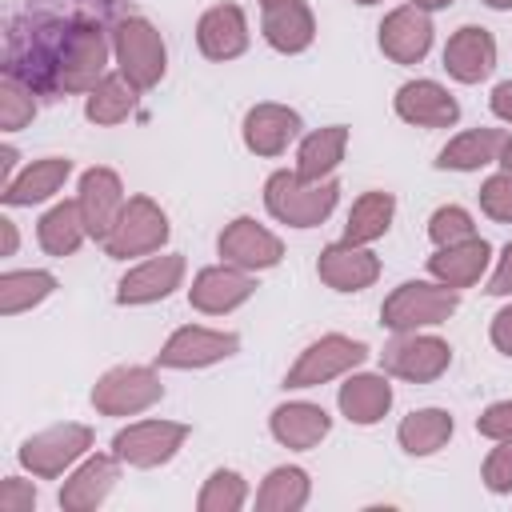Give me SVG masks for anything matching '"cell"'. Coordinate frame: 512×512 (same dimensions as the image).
Wrapping results in <instances>:
<instances>
[{"instance_id":"obj_1","label":"cell","mask_w":512,"mask_h":512,"mask_svg":"<svg viewBox=\"0 0 512 512\" xmlns=\"http://www.w3.org/2000/svg\"><path fill=\"white\" fill-rule=\"evenodd\" d=\"M336 192H340L336 180H324L320 184V180H300L296 172H276L268 180L264 200H268V212L276 220L296 224V228H312V224H320L332 212Z\"/></svg>"},{"instance_id":"obj_2","label":"cell","mask_w":512,"mask_h":512,"mask_svg":"<svg viewBox=\"0 0 512 512\" xmlns=\"http://www.w3.org/2000/svg\"><path fill=\"white\" fill-rule=\"evenodd\" d=\"M104 56H108V40H104L100 24L72 20L60 40V56H56V88H64V92L96 88V80L104 72Z\"/></svg>"},{"instance_id":"obj_3","label":"cell","mask_w":512,"mask_h":512,"mask_svg":"<svg viewBox=\"0 0 512 512\" xmlns=\"http://www.w3.org/2000/svg\"><path fill=\"white\" fill-rule=\"evenodd\" d=\"M112 44H116L120 72H124L136 88H152V84L164 76V44H160V32H156L148 20H140V16L116 20Z\"/></svg>"},{"instance_id":"obj_4","label":"cell","mask_w":512,"mask_h":512,"mask_svg":"<svg viewBox=\"0 0 512 512\" xmlns=\"http://www.w3.org/2000/svg\"><path fill=\"white\" fill-rule=\"evenodd\" d=\"M164 236H168L164 212L148 196H132L124 204L120 220L112 224V232L104 236V248H108V256H140V252L160 248Z\"/></svg>"},{"instance_id":"obj_5","label":"cell","mask_w":512,"mask_h":512,"mask_svg":"<svg viewBox=\"0 0 512 512\" xmlns=\"http://www.w3.org/2000/svg\"><path fill=\"white\" fill-rule=\"evenodd\" d=\"M456 312V292L452 288H432V284H400L384 300V324L396 332H408L416 324H440Z\"/></svg>"},{"instance_id":"obj_6","label":"cell","mask_w":512,"mask_h":512,"mask_svg":"<svg viewBox=\"0 0 512 512\" xmlns=\"http://www.w3.org/2000/svg\"><path fill=\"white\" fill-rule=\"evenodd\" d=\"M160 400V380L148 368H112L96 388H92V404L108 416H124V412H140L148 404Z\"/></svg>"},{"instance_id":"obj_7","label":"cell","mask_w":512,"mask_h":512,"mask_svg":"<svg viewBox=\"0 0 512 512\" xmlns=\"http://www.w3.org/2000/svg\"><path fill=\"white\" fill-rule=\"evenodd\" d=\"M368 356V348L360 340H348V336H324L320 344H312L300 364L288 372V388H312V384H324L328 376H340L344 368L360 364Z\"/></svg>"},{"instance_id":"obj_8","label":"cell","mask_w":512,"mask_h":512,"mask_svg":"<svg viewBox=\"0 0 512 512\" xmlns=\"http://www.w3.org/2000/svg\"><path fill=\"white\" fill-rule=\"evenodd\" d=\"M88 444H92V432H88L84 424H56V428L32 436V440L20 448V460H24L36 476H56V472H64V464H72Z\"/></svg>"},{"instance_id":"obj_9","label":"cell","mask_w":512,"mask_h":512,"mask_svg":"<svg viewBox=\"0 0 512 512\" xmlns=\"http://www.w3.org/2000/svg\"><path fill=\"white\" fill-rule=\"evenodd\" d=\"M184 436H188V428H184V424L144 420V424H132L128 432H120V436H116V456H120V460H128V464L148 468V464L168 460V456L180 448V440H184Z\"/></svg>"},{"instance_id":"obj_10","label":"cell","mask_w":512,"mask_h":512,"mask_svg":"<svg viewBox=\"0 0 512 512\" xmlns=\"http://www.w3.org/2000/svg\"><path fill=\"white\" fill-rule=\"evenodd\" d=\"M380 356H384V368L404 380H436L448 368V344L432 336H400Z\"/></svg>"},{"instance_id":"obj_11","label":"cell","mask_w":512,"mask_h":512,"mask_svg":"<svg viewBox=\"0 0 512 512\" xmlns=\"http://www.w3.org/2000/svg\"><path fill=\"white\" fill-rule=\"evenodd\" d=\"M80 212H84L88 236L104 240V236L112 232V224H116L120 212H124V196H120L116 172H108V168L84 172V184H80Z\"/></svg>"},{"instance_id":"obj_12","label":"cell","mask_w":512,"mask_h":512,"mask_svg":"<svg viewBox=\"0 0 512 512\" xmlns=\"http://www.w3.org/2000/svg\"><path fill=\"white\" fill-rule=\"evenodd\" d=\"M432 44V24L428 16L408 4V8H396L384 24H380V48L396 60V64H416Z\"/></svg>"},{"instance_id":"obj_13","label":"cell","mask_w":512,"mask_h":512,"mask_svg":"<svg viewBox=\"0 0 512 512\" xmlns=\"http://www.w3.org/2000/svg\"><path fill=\"white\" fill-rule=\"evenodd\" d=\"M220 256L236 268H272L280 260V240L264 232L256 220H232L220 232Z\"/></svg>"},{"instance_id":"obj_14","label":"cell","mask_w":512,"mask_h":512,"mask_svg":"<svg viewBox=\"0 0 512 512\" xmlns=\"http://www.w3.org/2000/svg\"><path fill=\"white\" fill-rule=\"evenodd\" d=\"M236 352V336L232 332H208V328H180L164 352H160V364L168 368H196V364H212L220 356Z\"/></svg>"},{"instance_id":"obj_15","label":"cell","mask_w":512,"mask_h":512,"mask_svg":"<svg viewBox=\"0 0 512 512\" xmlns=\"http://www.w3.org/2000/svg\"><path fill=\"white\" fill-rule=\"evenodd\" d=\"M320 280L340 288V292H356V288H368L380 272V260L364 248H352V244H332L320 252Z\"/></svg>"},{"instance_id":"obj_16","label":"cell","mask_w":512,"mask_h":512,"mask_svg":"<svg viewBox=\"0 0 512 512\" xmlns=\"http://www.w3.org/2000/svg\"><path fill=\"white\" fill-rule=\"evenodd\" d=\"M196 40L204 48V56L212 60H232L244 52L248 44V28H244V12L236 4H220L212 12L200 16V28H196Z\"/></svg>"},{"instance_id":"obj_17","label":"cell","mask_w":512,"mask_h":512,"mask_svg":"<svg viewBox=\"0 0 512 512\" xmlns=\"http://www.w3.org/2000/svg\"><path fill=\"white\" fill-rule=\"evenodd\" d=\"M492 64H496V44L484 28H460L444 48V68L464 84L484 80L492 72Z\"/></svg>"},{"instance_id":"obj_18","label":"cell","mask_w":512,"mask_h":512,"mask_svg":"<svg viewBox=\"0 0 512 512\" xmlns=\"http://www.w3.org/2000/svg\"><path fill=\"white\" fill-rule=\"evenodd\" d=\"M396 112L412 124H424V128H448L456 120V100L432 84V80H416V84H404L400 96H396Z\"/></svg>"},{"instance_id":"obj_19","label":"cell","mask_w":512,"mask_h":512,"mask_svg":"<svg viewBox=\"0 0 512 512\" xmlns=\"http://www.w3.org/2000/svg\"><path fill=\"white\" fill-rule=\"evenodd\" d=\"M300 132V116L280 104H256L244 120V140L260 156H276L288 148V140Z\"/></svg>"},{"instance_id":"obj_20","label":"cell","mask_w":512,"mask_h":512,"mask_svg":"<svg viewBox=\"0 0 512 512\" xmlns=\"http://www.w3.org/2000/svg\"><path fill=\"white\" fill-rule=\"evenodd\" d=\"M184 276V260L180 256H156L140 268H132L124 280H120V304H144V300H160L168 296Z\"/></svg>"},{"instance_id":"obj_21","label":"cell","mask_w":512,"mask_h":512,"mask_svg":"<svg viewBox=\"0 0 512 512\" xmlns=\"http://www.w3.org/2000/svg\"><path fill=\"white\" fill-rule=\"evenodd\" d=\"M312 32H316V24H312V12H308L304 0H276V4H268V12H264V36H268L272 48L300 52V48L312 44Z\"/></svg>"},{"instance_id":"obj_22","label":"cell","mask_w":512,"mask_h":512,"mask_svg":"<svg viewBox=\"0 0 512 512\" xmlns=\"http://www.w3.org/2000/svg\"><path fill=\"white\" fill-rule=\"evenodd\" d=\"M484 264H488V244L476 240V236L456 240V244H444V248L428 260V268H432L448 288H468L472 280H480Z\"/></svg>"},{"instance_id":"obj_23","label":"cell","mask_w":512,"mask_h":512,"mask_svg":"<svg viewBox=\"0 0 512 512\" xmlns=\"http://www.w3.org/2000/svg\"><path fill=\"white\" fill-rule=\"evenodd\" d=\"M252 296V280L236 268H204L192 284V304L200 312H228Z\"/></svg>"},{"instance_id":"obj_24","label":"cell","mask_w":512,"mask_h":512,"mask_svg":"<svg viewBox=\"0 0 512 512\" xmlns=\"http://www.w3.org/2000/svg\"><path fill=\"white\" fill-rule=\"evenodd\" d=\"M272 432L288 448H312L328 432V416L316 404H284L272 416Z\"/></svg>"},{"instance_id":"obj_25","label":"cell","mask_w":512,"mask_h":512,"mask_svg":"<svg viewBox=\"0 0 512 512\" xmlns=\"http://www.w3.org/2000/svg\"><path fill=\"white\" fill-rule=\"evenodd\" d=\"M392 404V388L384 384V376H352L344 388H340V408L348 420L356 424H372L388 412Z\"/></svg>"},{"instance_id":"obj_26","label":"cell","mask_w":512,"mask_h":512,"mask_svg":"<svg viewBox=\"0 0 512 512\" xmlns=\"http://www.w3.org/2000/svg\"><path fill=\"white\" fill-rule=\"evenodd\" d=\"M112 480H116V464H112L108 456H96V460H88V464H84V468L64 484L60 504H64V508H72V512L96 508V504L104 500V492L112 488Z\"/></svg>"},{"instance_id":"obj_27","label":"cell","mask_w":512,"mask_h":512,"mask_svg":"<svg viewBox=\"0 0 512 512\" xmlns=\"http://www.w3.org/2000/svg\"><path fill=\"white\" fill-rule=\"evenodd\" d=\"M344 140H348V128H340V124L312 132V136L300 144L296 176H300V180H320L324 172H332V168L340 164V156H344Z\"/></svg>"},{"instance_id":"obj_28","label":"cell","mask_w":512,"mask_h":512,"mask_svg":"<svg viewBox=\"0 0 512 512\" xmlns=\"http://www.w3.org/2000/svg\"><path fill=\"white\" fill-rule=\"evenodd\" d=\"M68 172H72V164L60 160V156L36 160L32 168H24L20 180H12V184L4 188V200H8V204H32V200H44V196H52V192L64 184Z\"/></svg>"},{"instance_id":"obj_29","label":"cell","mask_w":512,"mask_h":512,"mask_svg":"<svg viewBox=\"0 0 512 512\" xmlns=\"http://www.w3.org/2000/svg\"><path fill=\"white\" fill-rule=\"evenodd\" d=\"M504 132L500 128H476V132H464L456 136L444 152H440V168H480L488 160H496V152L504 148Z\"/></svg>"},{"instance_id":"obj_30","label":"cell","mask_w":512,"mask_h":512,"mask_svg":"<svg viewBox=\"0 0 512 512\" xmlns=\"http://www.w3.org/2000/svg\"><path fill=\"white\" fill-rule=\"evenodd\" d=\"M84 212H80V200L72 204V200H64V204H56L44 220H40V244H44V252H52V256H68V252H76V244L84 240Z\"/></svg>"},{"instance_id":"obj_31","label":"cell","mask_w":512,"mask_h":512,"mask_svg":"<svg viewBox=\"0 0 512 512\" xmlns=\"http://www.w3.org/2000/svg\"><path fill=\"white\" fill-rule=\"evenodd\" d=\"M132 104H136V84L128 80V76H104L96 88H92V96H88V120H96V124H116V120H124L128 112H132Z\"/></svg>"},{"instance_id":"obj_32","label":"cell","mask_w":512,"mask_h":512,"mask_svg":"<svg viewBox=\"0 0 512 512\" xmlns=\"http://www.w3.org/2000/svg\"><path fill=\"white\" fill-rule=\"evenodd\" d=\"M388 220H392V196L388 192H364L348 216V244H364V240L384 236Z\"/></svg>"},{"instance_id":"obj_33","label":"cell","mask_w":512,"mask_h":512,"mask_svg":"<svg viewBox=\"0 0 512 512\" xmlns=\"http://www.w3.org/2000/svg\"><path fill=\"white\" fill-rule=\"evenodd\" d=\"M452 436V420L448 412H436V408H424V412H412L404 424H400V444L408 452H436L444 440Z\"/></svg>"},{"instance_id":"obj_34","label":"cell","mask_w":512,"mask_h":512,"mask_svg":"<svg viewBox=\"0 0 512 512\" xmlns=\"http://www.w3.org/2000/svg\"><path fill=\"white\" fill-rule=\"evenodd\" d=\"M52 288H56V280L48 272H8V276H0V312L4 316L24 312L36 300H44Z\"/></svg>"},{"instance_id":"obj_35","label":"cell","mask_w":512,"mask_h":512,"mask_svg":"<svg viewBox=\"0 0 512 512\" xmlns=\"http://www.w3.org/2000/svg\"><path fill=\"white\" fill-rule=\"evenodd\" d=\"M304 496H308V476H304L300 468H276V472L264 480L256 504H260L264 512H288V508H300Z\"/></svg>"},{"instance_id":"obj_36","label":"cell","mask_w":512,"mask_h":512,"mask_svg":"<svg viewBox=\"0 0 512 512\" xmlns=\"http://www.w3.org/2000/svg\"><path fill=\"white\" fill-rule=\"evenodd\" d=\"M32 116H36L32 88L4 72V80H0V128H24Z\"/></svg>"},{"instance_id":"obj_37","label":"cell","mask_w":512,"mask_h":512,"mask_svg":"<svg viewBox=\"0 0 512 512\" xmlns=\"http://www.w3.org/2000/svg\"><path fill=\"white\" fill-rule=\"evenodd\" d=\"M240 500H244V484L236 472H216L208 480V488L200 492L204 512H232V508H240Z\"/></svg>"},{"instance_id":"obj_38","label":"cell","mask_w":512,"mask_h":512,"mask_svg":"<svg viewBox=\"0 0 512 512\" xmlns=\"http://www.w3.org/2000/svg\"><path fill=\"white\" fill-rule=\"evenodd\" d=\"M428 236L444 248V244H456V240H468L472 236V220H468V212H460V208H440L436 216H432V224H428Z\"/></svg>"},{"instance_id":"obj_39","label":"cell","mask_w":512,"mask_h":512,"mask_svg":"<svg viewBox=\"0 0 512 512\" xmlns=\"http://www.w3.org/2000/svg\"><path fill=\"white\" fill-rule=\"evenodd\" d=\"M480 204H484L488 216H496V220H512V172L492 176V180L484 184V192H480Z\"/></svg>"},{"instance_id":"obj_40","label":"cell","mask_w":512,"mask_h":512,"mask_svg":"<svg viewBox=\"0 0 512 512\" xmlns=\"http://www.w3.org/2000/svg\"><path fill=\"white\" fill-rule=\"evenodd\" d=\"M484 480H488L492 492H508V488H512V436L488 456V464H484Z\"/></svg>"},{"instance_id":"obj_41","label":"cell","mask_w":512,"mask_h":512,"mask_svg":"<svg viewBox=\"0 0 512 512\" xmlns=\"http://www.w3.org/2000/svg\"><path fill=\"white\" fill-rule=\"evenodd\" d=\"M476 428H480L484 436H492V440H508V436H512V400H508V404H492V408L476 420Z\"/></svg>"},{"instance_id":"obj_42","label":"cell","mask_w":512,"mask_h":512,"mask_svg":"<svg viewBox=\"0 0 512 512\" xmlns=\"http://www.w3.org/2000/svg\"><path fill=\"white\" fill-rule=\"evenodd\" d=\"M36 492L24 480H4L0 484V512H32Z\"/></svg>"},{"instance_id":"obj_43","label":"cell","mask_w":512,"mask_h":512,"mask_svg":"<svg viewBox=\"0 0 512 512\" xmlns=\"http://www.w3.org/2000/svg\"><path fill=\"white\" fill-rule=\"evenodd\" d=\"M488 292H492V296H508V292H512V244L504 248V260H500V268H496Z\"/></svg>"},{"instance_id":"obj_44","label":"cell","mask_w":512,"mask_h":512,"mask_svg":"<svg viewBox=\"0 0 512 512\" xmlns=\"http://www.w3.org/2000/svg\"><path fill=\"white\" fill-rule=\"evenodd\" d=\"M492 344L512 356V308H504V312L492 320Z\"/></svg>"},{"instance_id":"obj_45","label":"cell","mask_w":512,"mask_h":512,"mask_svg":"<svg viewBox=\"0 0 512 512\" xmlns=\"http://www.w3.org/2000/svg\"><path fill=\"white\" fill-rule=\"evenodd\" d=\"M492 112H496V116H504V120H512V80H508V84H500V88L492 92Z\"/></svg>"},{"instance_id":"obj_46","label":"cell","mask_w":512,"mask_h":512,"mask_svg":"<svg viewBox=\"0 0 512 512\" xmlns=\"http://www.w3.org/2000/svg\"><path fill=\"white\" fill-rule=\"evenodd\" d=\"M0 232H4V256L16 248V228H12V220H0Z\"/></svg>"},{"instance_id":"obj_47","label":"cell","mask_w":512,"mask_h":512,"mask_svg":"<svg viewBox=\"0 0 512 512\" xmlns=\"http://www.w3.org/2000/svg\"><path fill=\"white\" fill-rule=\"evenodd\" d=\"M500 160H504V172H512V136L504 140V148H500Z\"/></svg>"},{"instance_id":"obj_48","label":"cell","mask_w":512,"mask_h":512,"mask_svg":"<svg viewBox=\"0 0 512 512\" xmlns=\"http://www.w3.org/2000/svg\"><path fill=\"white\" fill-rule=\"evenodd\" d=\"M444 4H452V0H416V8H444Z\"/></svg>"},{"instance_id":"obj_49","label":"cell","mask_w":512,"mask_h":512,"mask_svg":"<svg viewBox=\"0 0 512 512\" xmlns=\"http://www.w3.org/2000/svg\"><path fill=\"white\" fill-rule=\"evenodd\" d=\"M484 4H492V8H512V0H484Z\"/></svg>"},{"instance_id":"obj_50","label":"cell","mask_w":512,"mask_h":512,"mask_svg":"<svg viewBox=\"0 0 512 512\" xmlns=\"http://www.w3.org/2000/svg\"><path fill=\"white\" fill-rule=\"evenodd\" d=\"M356 4H376V0H356Z\"/></svg>"},{"instance_id":"obj_51","label":"cell","mask_w":512,"mask_h":512,"mask_svg":"<svg viewBox=\"0 0 512 512\" xmlns=\"http://www.w3.org/2000/svg\"><path fill=\"white\" fill-rule=\"evenodd\" d=\"M264 4H276V0H264Z\"/></svg>"}]
</instances>
